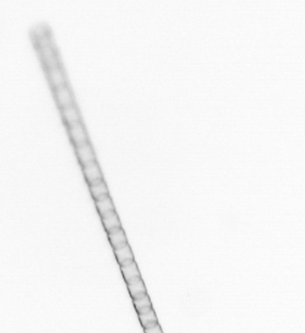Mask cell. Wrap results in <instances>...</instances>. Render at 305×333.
<instances>
[{
  "label": "cell",
  "mask_w": 305,
  "mask_h": 333,
  "mask_svg": "<svg viewBox=\"0 0 305 333\" xmlns=\"http://www.w3.org/2000/svg\"><path fill=\"white\" fill-rule=\"evenodd\" d=\"M46 76L52 90L68 83L67 76L62 65L45 69Z\"/></svg>",
  "instance_id": "3"
},
{
  "label": "cell",
  "mask_w": 305,
  "mask_h": 333,
  "mask_svg": "<svg viewBox=\"0 0 305 333\" xmlns=\"http://www.w3.org/2000/svg\"><path fill=\"white\" fill-rule=\"evenodd\" d=\"M128 291L133 299L147 294V290L141 277L137 278L127 283Z\"/></svg>",
  "instance_id": "10"
},
{
  "label": "cell",
  "mask_w": 305,
  "mask_h": 333,
  "mask_svg": "<svg viewBox=\"0 0 305 333\" xmlns=\"http://www.w3.org/2000/svg\"><path fill=\"white\" fill-rule=\"evenodd\" d=\"M40 56L44 69L61 65L56 49L51 44L39 48Z\"/></svg>",
  "instance_id": "4"
},
{
  "label": "cell",
  "mask_w": 305,
  "mask_h": 333,
  "mask_svg": "<svg viewBox=\"0 0 305 333\" xmlns=\"http://www.w3.org/2000/svg\"><path fill=\"white\" fill-rule=\"evenodd\" d=\"M89 190L95 201L108 195V187L103 179L89 185Z\"/></svg>",
  "instance_id": "14"
},
{
  "label": "cell",
  "mask_w": 305,
  "mask_h": 333,
  "mask_svg": "<svg viewBox=\"0 0 305 333\" xmlns=\"http://www.w3.org/2000/svg\"><path fill=\"white\" fill-rule=\"evenodd\" d=\"M108 240H109L110 243L114 249L119 247V246H122V245L128 243L127 240L126 235H125V231L121 228L116 229L113 230L108 233Z\"/></svg>",
  "instance_id": "13"
},
{
  "label": "cell",
  "mask_w": 305,
  "mask_h": 333,
  "mask_svg": "<svg viewBox=\"0 0 305 333\" xmlns=\"http://www.w3.org/2000/svg\"><path fill=\"white\" fill-rule=\"evenodd\" d=\"M82 169L85 179L89 185H92L103 179L101 166L97 161L82 166Z\"/></svg>",
  "instance_id": "7"
},
{
  "label": "cell",
  "mask_w": 305,
  "mask_h": 333,
  "mask_svg": "<svg viewBox=\"0 0 305 333\" xmlns=\"http://www.w3.org/2000/svg\"><path fill=\"white\" fill-rule=\"evenodd\" d=\"M59 111H60L62 121L64 123L66 127L70 126L72 125L75 124V123L83 121L82 120L81 113L77 104L69 105V106L63 108V109L59 110Z\"/></svg>",
  "instance_id": "6"
},
{
  "label": "cell",
  "mask_w": 305,
  "mask_h": 333,
  "mask_svg": "<svg viewBox=\"0 0 305 333\" xmlns=\"http://www.w3.org/2000/svg\"><path fill=\"white\" fill-rule=\"evenodd\" d=\"M121 269L126 283L137 279V278L141 277L140 271H139L135 260L128 262L122 266H121Z\"/></svg>",
  "instance_id": "9"
},
{
  "label": "cell",
  "mask_w": 305,
  "mask_h": 333,
  "mask_svg": "<svg viewBox=\"0 0 305 333\" xmlns=\"http://www.w3.org/2000/svg\"><path fill=\"white\" fill-rule=\"evenodd\" d=\"M95 205H96L97 209H98L101 218L104 215L113 212V211H115V207H114L112 200H111L109 195H105V196L96 200Z\"/></svg>",
  "instance_id": "12"
},
{
  "label": "cell",
  "mask_w": 305,
  "mask_h": 333,
  "mask_svg": "<svg viewBox=\"0 0 305 333\" xmlns=\"http://www.w3.org/2000/svg\"><path fill=\"white\" fill-rule=\"evenodd\" d=\"M52 92L53 93L55 102L59 110L76 104L73 91L69 86V83L57 89H53Z\"/></svg>",
  "instance_id": "1"
},
{
  "label": "cell",
  "mask_w": 305,
  "mask_h": 333,
  "mask_svg": "<svg viewBox=\"0 0 305 333\" xmlns=\"http://www.w3.org/2000/svg\"><path fill=\"white\" fill-rule=\"evenodd\" d=\"M75 153L81 166L97 161L96 154L90 141L75 147Z\"/></svg>",
  "instance_id": "5"
},
{
  "label": "cell",
  "mask_w": 305,
  "mask_h": 333,
  "mask_svg": "<svg viewBox=\"0 0 305 333\" xmlns=\"http://www.w3.org/2000/svg\"><path fill=\"white\" fill-rule=\"evenodd\" d=\"M101 219H102V225H103L107 233L116 229L122 227L121 221H120L119 217H118L116 211H113V212L104 215L103 217L101 218Z\"/></svg>",
  "instance_id": "11"
},
{
  "label": "cell",
  "mask_w": 305,
  "mask_h": 333,
  "mask_svg": "<svg viewBox=\"0 0 305 333\" xmlns=\"http://www.w3.org/2000/svg\"><path fill=\"white\" fill-rule=\"evenodd\" d=\"M69 139L74 147L80 146L89 141V135L86 125L83 121L75 123L70 126L66 127Z\"/></svg>",
  "instance_id": "2"
},
{
  "label": "cell",
  "mask_w": 305,
  "mask_h": 333,
  "mask_svg": "<svg viewBox=\"0 0 305 333\" xmlns=\"http://www.w3.org/2000/svg\"><path fill=\"white\" fill-rule=\"evenodd\" d=\"M138 315L140 322L144 329L148 328L158 324V320H157L154 309L150 310V311L144 313L138 314Z\"/></svg>",
  "instance_id": "16"
},
{
  "label": "cell",
  "mask_w": 305,
  "mask_h": 333,
  "mask_svg": "<svg viewBox=\"0 0 305 333\" xmlns=\"http://www.w3.org/2000/svg\"><path fill=\"white\" fill-rule=\"evenodd\" d=\"M144 333H163L161 327H160L159 324L152 326V327H148V328L144 329Z\"/></svg>",
  "instance_id": "17"
},
{
  "label": "cell",
  "mask_w": 305,
  "mask_h": 333,
  "mask_svg": "<svg viewBox=\"0 0 305 333\" xmlns=\"http://www.w3.org/2000/svg\"><path fill=\"white\" fill-rule=\"evenodd\" d=\"M114 252L120 266H122L128 262L134 260V254L128 243H125L122 246L114 249Z\"/></svg>",
  "instance_id": "8"
},
{
  "label": "cell",
  "mask_w": 305,
  "mask_h": 333,
  "mask_svg": "<svg viewBox=\"0 0 305 333\" xmlns=\"http://www.w3.org/2000/svg\"><path fill=\"white\" fill-rule=\"evenodd\" d=\"M133 302L138 314L144 313L153 309L151 302L147 294L133 299Z\"/></svg>",
  "instance_id": "15"
}]
</instances>
